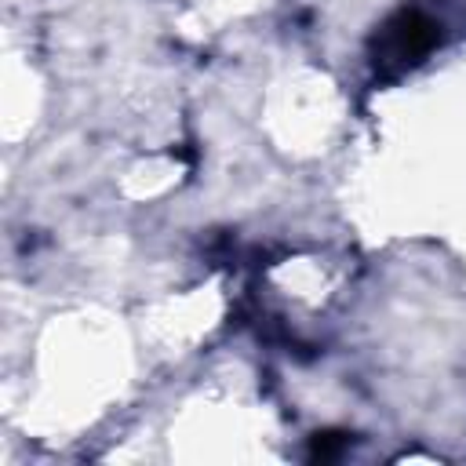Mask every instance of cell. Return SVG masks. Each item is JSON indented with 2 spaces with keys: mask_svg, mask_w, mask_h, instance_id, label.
<instances>
[{
  "mask_svg": "<svg viewBox=\"0 0 466 466\" xmlns=\"http://www.w3.org/2000/svg\"><path fill=\"white\" fill-rule=\"evenodd\" d=\"M379 58L393 66H411L419 62L433 44H437V25L422 11H397L382 33H379Z\"/></svg>",
  "mask_w": 466,
  "mask_h": 466,
  "instance_id": "cell-1",
  "label": "cell"
}]
</instances>
